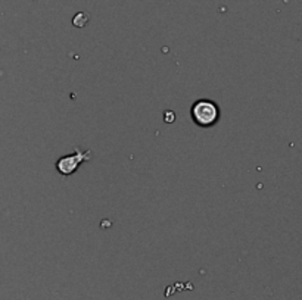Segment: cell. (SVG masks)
Here are the masks:
<instances>
[{"instance_id": "cell-1", "label": "cell", "mask_w": 302, "mask_h": 300, "mask_svg": "<svg viewBox=\"0 0 302 300\" xmlns=\"http://www.w3.org/2000/svg\"><path fill=\"white\" fill-rule=\"evenodd\" d=\"M190 115L198 127L209 128V127H214L220 121L221 111L214 100L201 99L193 103V106L190 109Z\"/></svg>"}, {"instance_id": "cell-2", "label": "cell", "mask_w": 302, "mask_h": 300, "mask_svg": "<svg viewBox=\"0 0 302 300\" xmlns=\"http://www.w3.org/2000/svg\"><path fill=\"white\" fill-rule=\"evenodd\" d=\"M90 159H92V150H83L80 147H75L72 155L59 158L56 161L55 167L62 177H69L81 167L84 162H89Z\"/></svg>"}, {"instance_id": "cell-3", "label": "cell", "mask_w": 302, "mask_h": 300, "mask_svg": "<svg viewBox=\"0 0 302 300\" xmlns=\"http://www.w3.org/2000/svg\"><path fill=\"white\" fill-rule=\"evenodd\" d=\"M87 22H89V17L84 12H80V14H77L75 17L72 18V24L77 28H83V27L87 25Z\"/></svg>"}, {"instance_id": "cell-4", "label": "cell", "mask_w": 302, "mask_h": 300, "mask_svg": "<svg viewBox=\"0 0 302 300\" xmlns=\"http://www.w3.org/2000/svg\"><path fill=\"white\" fill-rule=\"evenodd\" d=\"M164 121H165L167 124L174 122V121H176V114H174L172 111H165V114H164Z\"/></svg>"}]
</instances>
